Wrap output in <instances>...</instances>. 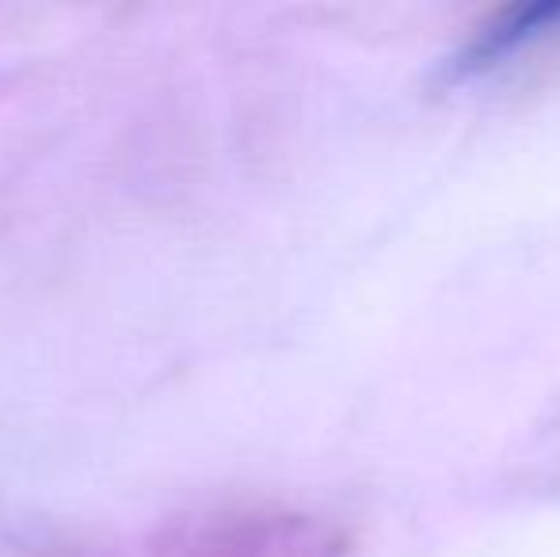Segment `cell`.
Here are the masks:
<instances>
[{"label": "cell", "mask_w": 560, "mask_h": 557, "mask_svg": "<svg viewBox=\"0 0 560 557\" xmlns=\"http://www.w3.org/2000/svg\"><path fill=\"white\" fill-rule=\"evenodd\" d=\"M112 557H347V535L290 508H222L168 523Z\"/></svg>", "instance_id": "obj_1"}]
</instances>
